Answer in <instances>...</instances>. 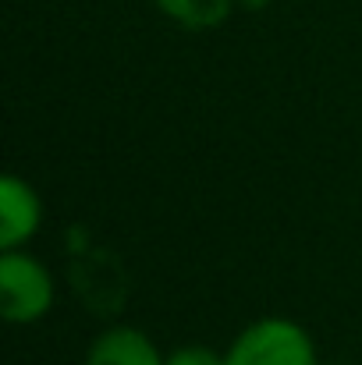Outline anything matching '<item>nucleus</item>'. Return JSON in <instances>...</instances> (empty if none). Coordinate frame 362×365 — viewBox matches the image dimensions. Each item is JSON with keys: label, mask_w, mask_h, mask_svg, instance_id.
<instances>
[{"label": "nucleus", "mask_w": 362, "mask_h": 365, "mask_svg": "<svg viewBox=\"0 0 362 365\" xmlns=\"http://www.w3.org/2000/svg\"><path fill=\"white\" fill-rule=\"evenodd\" d=\"M43 227V199L39 192L18 178L4 174L0 178V248H25Z\"/></svg>", "instance_id": "obj_3"}, {"label": "nucleus", "mask_w": 362, "mask_h": 365, "mask_svg": "<svg viewBox=\"0 0 362 365\" xmlns=\"http://www.w3.org/2000/svg\"><path fill=\"white\" fill-rule=\"evenodd\" d=\"M167 355L139 327H107L93 337L82 365H164Z\"/></svg>", "instance_id": "obj_4"}, {"label": "nucleus", "mask_w": 362, "mask_h": 365, "mask_svg": "<svg viewBox=\"0 0 362 365\" xmlns=\"http://www.w3.org/2000/svg\"><path fill=\"white\" fill-rule=\"evenodd\" d=\"M153 7L185 32H210L231 18L238 0H153Z\"/></svg>", "instance_id": "obj_5"}, {"label": "nucleus", "mask_w": 362, "mask_h": 365, "mask_svg": "<svg viewBox=\"0 0 362 365\" xmlns=\"http://www.w3.org/2000/svg\"><path fill=\"white\" fill-rule=\"evenodd\" d=\"M273 0H238V7H245V11H263V7H270Z\"/></svg>", "instance_id": "obj_7"}, {"label": "nucleus", "mask_w": 362, "mask_h": 365, "mask_svg": "<svg viewBox=\"0 0 362 365\" xmlns=\"http://www.w3.org/2000/svg\"><path fill=\"white\" fill-rule=\"evenodd\" d=\"M57 302L54 273L25 248L0 252V312L14 327L39 323Z\"/></svg>", "instance_id": "obj_1"}, {"label": "nucleus", "mask_w": 362, "mask_h": 365, "mask_svg": "<svg viewBox=\"0 0 362 365\" xmlns=\"http://www.w3.org/2000/svg\"><path fill=\"white\" fill-rule=\"evenodd\" d=\"M224 355L228 365H320L309 330L284 316H263L248 323Z\"/></svg>", "instance_id": "obj_2"}, {"label": "nucleus", "mask_w": 362, "mask_h": 365, "mask_svg": "<svg viewBox=\"0 0 362 365\" xmlns=\"http://www.w3.org/2000/svg\"><path fill=\"white\" fill-rule=\"evenodd\" d=\"M164 365H228V355H221L206 344H185V348H174Z\"/></svg>", "instance_id": "obj_6"}]
</instances>
